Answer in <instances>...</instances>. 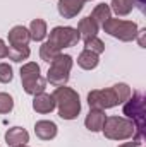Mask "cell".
I'll use <instances>...</instances> for the list:
<instances>
[{"mask_svg":"<svg viewBox=\"0 0 146 147\" xmlns=\"http://www.w3.org/2000/svg\"><path fill=\"white\" fill-rule=\"evenodd\" d=\"M55 99V108L59 111V116L62 120H76L81 113V99L79 94L72 87L67 86H59L52 92Z\"/></svg>","mask_w":146,"mask_h":147,"instance_id":"obj_1","label":"cell"},{"mask_svg":"<svg viewBox=\"0 0 146 147\" xmlns=\"http://www.w3.org/2000/svg\"><path fill=\"white\" fill-rule=\"evenodd\" d=\"M124 115L136 125V142H143L145 135V96L141 92H132L131 98L124 103Z\"/></svg>","mask_w":146,"mask_h":147,"instance_id":"obj_2","label":"cell"},{"mask_svg":"<svg viewBox=\"0 0 146 147\" xmlns=\"http://www.w3.org/2000/svg\"><path fill=\"white\" fill-rule=\"evenodd\" d=\"M102 132L108 140H129L136 135V125L126 116H107Z\"/></svg>","mask_w":146,"mask_h":147,"instance_id":"obj_3","label":"cell"},{"mask_svg":"<svg viewBox=\"0 0 146 147\" xmlns=\"http://www.w3.org/2000/svg\"><path fill=\"white\" fill-rule=\"evenodd\" d=\"M74 65V58L67 53H59L52 62H50V69L46 72V82H50L52 86L59 87V86H67L71 70Z\"/></svg>","mask_w":146,"mask_h":147,"instance_id":"obj_4","label":"cell"},{"mask_svg":"<svg viewBox=\"0 0 146 147\" xmlns=\"http://www.w3.org/2000/svg\"><path fill=\"white\" fill-rule=\"evenodd\" d=\"M19 75H21V84L26 94L35 96L46 89V79L41 75V69L36 62L24 63L19 70Z\"/></svg>","mask_w":146,"mask_h":147,"instance_id":"obj_5","label":"cell"},{"mask_svg":"<svg viewBox=\"0 0 146 147\" xmlns=\"http://www.w3.org/2000/svg\"><path fill=\"white\" fill-rule=\"evenodd\" d=\"M102 28L107 34L117 38L119 41H124V43L134 41L138 31H139V28L134 21H126V19H119V17H110Z\"/></svg>","mask_w":146,"mask_h":147,"instance_id":"obj_6","label":"cell"},{"mask_svg":"<svg viewBox=\"0 0 146 147\" xmlns=\"http://www.w3.org/2000/svg\"><path fill=\"white\" fill-rule=\"evenodd\" d=\"M46 41L52 46H55L59 51H62L64 48H72V46H76L81 41V36H79L77 29L72 28V26H55L50 31Z\"/></svg>","mask_w":146,"mask_h":147,"instance_id":"obj_7","label":"cell"},{"mask_svg":"<svg viewBox=\"0 0 146 147\" xmlns=\"http://www.w3.org/2000/svg\"><path fill=\"white\" fill-rule=\"evenodd\" d=\"M119 105L117 96L113 87H107V89H93L88 92V106L89 110H110L115 108Z\"/></svg>","mask_w":146,"mask_h":147,"instance_id":"obj_8","label":"cell"},{"mask_svg":"<svg viewBox=\"0 0 146 147\" xmlns=\"http://www.w3.org/2000/svg\"><path fill=\"white\" fill-rule=\"evenodd\" d=\"M84 7V0H59L57 10L60 17L64 19H74Z\"/></svg>","mask_w":146,"mask_h":147,"instance_id":"obj_9","label":"cell"},{"mask_svg":"<svg viewBox=\"0 0 146 147\" xmlns=\"http://www.w3.org/2000/svg\"><path fill=\"white\" fill-rule=\"evenodd\" d=\"M59 127L52 120H38L35 123V134L40 140H53L57 137Z\"/></svg>","mask_w":146,"mask_h":147,"instance_id":"obj_10","label":"cell"},{"mask_svg":"<svg viewBox=\"0 0 146 147\" xmlns=\"http://www.w3.org/2000/svg\"><path fill=\"white\" fill-rule=\"evenodd\" d=\"M33 110L40 113V115H48L55 110V99L52 94L48 92H40V94H35L33 96Z\"/></svg>","mask_w":146,"mask_h":147,"instance_id":"obj_11","label":"cell"},{"mask_svg":"<svg viewBox=\"0 0 146 147\" xmlns=\"http://www.w3.org/2000/svg\"><path fill=\"white\" fill-rule=\"evenodd\" d=\"M5 139V144L9 147H16V146H23V144H28L29 142V132L23 127H12L5 132L3 135Z\"/></svg>","mask_w":146,"mask_h":147,"instance_id":"obj_12","label":"cell"},{"mask_svg":"<svg viewBox=\"0 0 146 147\" xmlns=\"http://www.w3.org/2000/svg\"><path fill=\"white\" fill-rule=\"evenodd\" d=\"M9 46H28L29 41H31V34H29V29L24 28V26H14L9 34Z\"/></svg>","mask_w":146,"mask_h":147,"instance_id":"obj_13","label":"cell"},{"mask_svg":"<svg viewBox=\"0 0 146 147\" xmlns=\"http://www.w3.org/2000/svg\"><path fill=\"white\" fill-rule=\"evenodd\" d=\"M105 120H107V115H105L103 110H89V113L84 118V127L89 132L96 134V132H102V128L105 125Z\"/></svg>","mask_w":146,"mask_h":147,"instance_id":"obj_14","label":"cell"},{"mask_svg":"<svg viewBox=\"0 0 146 147\" xmlns=\"http://www.w3.org/2000/svg\"><path fill=\"white\" fill-rule=\"evenodd\" d=\"M77 33H79V36L83 41H86V39H89V38H95L98 36V31H100V26L88 16V17H83L79 22H77Z\"/></svg>","mask_w":146,"mask_h":147,"instance_id":"obj_15","label":"cell"},{"mask_svg":"<svg viewBox=\"0 0 146 147\" xmlns=\"http://www.w3.org/2000/svg\"><path fill=\"white\" fill-rule=\"evenodd\" d=\"M100 63V55L89 51V50H83L79 55H77V65L83 69V70H95Z\"/></svg>","mask_w":146,"mask_h":147,"instance_id":"obj_16","label":"cell"},{"mask_svg":"<svg viewBox=\"0 0 146 147\" xmlns=\"http://www.w3.org/2000/svg\"><path fill=\"white\" fill-rule=\"evenodd\" d=\"M29 34H31V39L33 41H43L45 38L48 36V29H46V22L43 21V19H33L31 21V24H29Z\"/></svg>","mask_w":146,"mask_h":147,"instance_id":"obj_17","label":"cell"},{"mask_svg":"<svg viewBox=\"0 0 146 147\" xmlns=\"http://www.w3.org/2000/svg\"><path fill=\"white\" fill-rule=\"evenodd\" d=\"M98 26H103L110 17H112V9H110L108 3H98L95 5V9L91 10V16H89Z\"/></svg>","mask_w":146,"mask_h":147,"instance_id":"obj_18","label":"cell"},{"mask_svg":"<svg viewBox=\"0 0 146 147\" xmlns=\"http://www.w3.org/2000/svg\"><path fill=\"white\" fill-rule=\"evenodd\" d=\"M136 7V0H112L110 9L117 14V17H126Z\"/></svg>","mask_w":146,"mask_h":147,"instance_id":"obj_19","label":"cell"},{"mask_svg":"<svg viewBox=\"0 0 146 147\" xmlns=\"http://www.w3.org/2000/svg\"><path fill=\"white\" fill-rule=\"evenodd\" d=\"M29 55H31L29 46H9L7 45V58L16 62V63H21L23 60H28Z\"/></svg>","mask_w":146,"mask_h":147,"instance_id":"obj_20","label":"cell"},{"mask_svg":"<svg viewBox=\"0 0 146 147\" xmlns=\"http://www.w3.org/2000/svg\"><path fill=\"white\" fill-rule=\"evenodd\" d=\"M59 53H62V51H59L55 46H52L48 41H45V43H41V46H40V58L43 60V62H46V63H50Z\"/></svg>","mask_w":146,"mask_h":147,"instance_id":"obj_21","label":"cell"},{"mask_svg":"<svg viewBox=\"0 0 146 147\" xmlns=\"http://www.w3.org/2000/svg\"><path fill=\"white\" fill-rule=\"evenodd\" d=\"M112 87H113V91H115V96H117L119 105H124V103L131 98V94H132L131 87H129L126 82H119V84H115V86H112Z\"/></svg>","mask_w":146,"mask_h":147,"instance_id":"obj_22","label":"cell"},{"mask_svg":"<svg viewBox=\"0 0 146 147\" xmlns=\"http://www.w3.org/2000/svg\"><path fill=\"white\" fill-rule=\"evenodd\" d=\"M84 50H89V51H93V53H96V55H102V53L105 51V43H103L98 36L89 38V39L84 41Z\"/></svg>","mask_w":146,"mask_h":147,"instance_id":"obj_23","label":"cell"},{"mask_svg":"<svg viewBox=\"0 0 146 147\" xmlns=\"http://www.w3.org/2000/svg\"><path fill=\"white\" fill-rule=\"evenodd\" d=\"M14 110V98L9 92H0V115H7Z\"/></svg>","mask_w":146,"mask_h":147,"instance_id":"obj_24","label":"cell"},{"mask_svg":"<svg viewBox=\"0 0 146 147\" xmlns=\"http://www.w3.org/2000/svg\"><path fill=\"white\" fill-rule=\"evenodd\" d=\"M14 79V70L7 62H0V82L2 84H9Z\"/></svg>","mask_w":146,"mask_h":147,"instance_id":"obj_25","label":"cell"},{"mask_svg":"<svg viewBox=\"0 0 146 147\" xmlns=\"http://www.w3.org/2000/svg\"><path fill=\"white\" fill-rule=\"evenodd\" d=\"M2 58H7V43L0 38V60Z\"/></svg>","mask_w":146,"mask_h":147,"instance_id":"obj_26","label":"cell"},{"mask_svg":"<svg viewBox=\"0 0 146 147\" xmlns=\"http://www.w3.org/2000/svg\"><path fill=\"white\" fill-rule=\"evenodd\" d=\"M145 33H146V29H139L138 34H136V39H138V43H139L141 48H145Z\"/></svg>","mask_w":146,"mask_h":147,"instance_id":"obj_27","label":"cell"},{"mask_svg":"<svg viewBox=\"0 0 146 147\" xmlns=\"http://www.w3.org/2000/svg\"><path fill=\"white\" fill-rule=\"evenodd\" d=\"M139 146H141V144H139V142H136V140L132 139L131 142H124V144H120L119 147H139Z\"/></svg>","mask_w":146,"mask_h":147,"instance_id":"obj_28","label":"cell"},{"mask_svg":"<svg viewBox=\"0 0 146 147\" xmlns=\"http://www.w3.org/2000/svg\"><path fill=\"white\" fill-rule=\"evenodd\" d=\"M145 2L146 0H136V5L141 9V12H145Z\"/></svg>","mask_w":146,"mask_h":147,"instance_id":"obj_29","label":"cell"},{"mask_svg":"<svg viewBox=\"0 0 146 147\" xmlns=\"http://www.w3.org/2000/svg\"><path fill=\"white\" fill-rule=\"evenodd\" d=\"M16 147H29L28 144H23V146H16Z\"/></svg>","mask_w":146,"mask_h":147,"instance_id":"obj_30","label":"cell"},{"mask_svg":"<svg viewBox=\"0 0 146 147\" xmlns=\"http://www.w3.org/2000/svg\"><path fill=\"white\" fill-rule=\"evenodd\" d=\"M84 2H91V0H84Z\"/></svg>","mask_w":146,"mask_h":147,"instance_id":"obj_31","label":"cell"}]
</instances>
